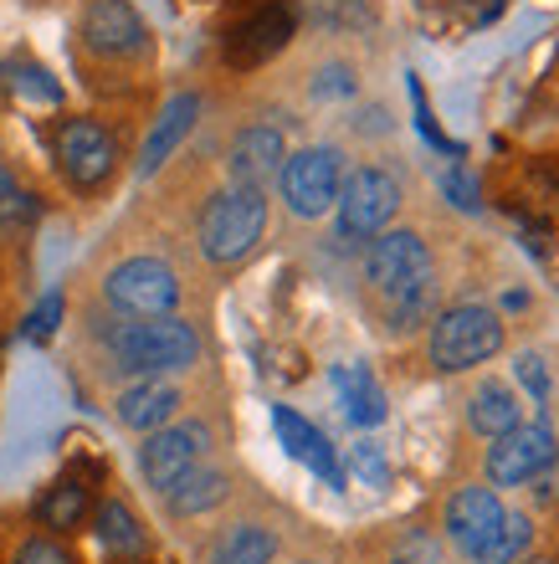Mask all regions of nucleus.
<instances>
[{
    "instance_id": "f257e3e1",
    "label": "nucleus",
    "mask_w": 559,
    "mask_h": 564,
    "mask_svg": "<svg viewBox=\"0 0 559 564\" xmlns=\"http://www.w3.org/2000/svg\"><path fill=\"white\" fill-rule=\"evenodd\" d=\"M108 349L123 370L133 375H164V370H185L201 355V339H195L191 324L180 318H144V324H118L108 334Z\"/></svg>"
},
{
    "instance_id": "f03ea898",
    "label": "nucleus",
    "mask_w": 559,
    "mask_h": 564,
    "mask_svg": "<svg viewBox=\"0 0 559 564\" xmlns=\"http://www.w3.org/2000/svg\"><path fill=\"white\" fill-rule=\"evenodd\" d=\"M262 226H267V195L251 191V185H232L201 216V252L211 262H222V268L241 262L262 241Z\"/></svg>"
},
{
    "instance_id": "7ed1b4c3",
    "label": "nucleus",
    "mask_w": 559,
    "mask_h": 564,
    "mask_svg": "<svg viewBox=\"0 0 559 564\" xmlns=\"http://www.w3.org/2000/svg\"><path fill=\"white\" fill-rule=\"evenodd\" d=\"M503 349V324L498 313L483 308V303H462V308H447L431 328V365L437 370H472Z\"/></svg>"
},
{
    "instance_id": "20e7f679",
    "label": "nucleus",
    "mask_w": 559,
    "mask_h": 564,
    "mask_svg": "<svg viewBox=\"0 0 559 564\" xmlns=\"http://www.w3.org/2000/svg\"><path fill=\"white\" fill-rule=\"evenodd\" d=\"M338 237L344 241H375L400 210V185L385 170H354L338 185Z\"/></svg>"
},
{
    "instance_id": "39448f33",
    "label": "nucleus",
    "mask_w": 559,
    "mask_h": 564,
    "mask_svg": "<svg viewBox=\"0 0 559 564\" xmlns=\"http://www.w3.org/2000/svg\"><path fill=\"white\" fill-rule=\"evenodd\" d=\"M108 303L129 318H164L180 303V278L160 257H129L108 272Z\"/></svg>"
},
{
    "instance_id": "423d86ee",
    "label": "nucleus",
    "mask_w": 559,
    "mask_h": 564,
    "mask_svg": "<svg viewBox=\"0 0 559 564\" xmlns=\"http://www.w3.org/2000/svg\"><path fill=\"white\" fill-rule=\"evenodd\" d=\"M278 185H282V200L293 206V216H309V221L324 216L338 200V185H344L338 154L334 149H298V154L282 160Z\"/></svg>"
},
{
    "instance_id": "0eeeda50",
    "label": "nucleus",
    "mask_w": 559,
    "mask_h": 564,
    "mask_svg": "<svg viewBox=\"0 0 559 564\" xmlns=\"http://www.w3.org/2000/svg\"><path fill=\"white\" fill-rule=\"evenodd\" d=\"M114 160H118V144L104 123L67 119L57 129V164L77 191H98V185L114 175Z\"/></svg>"
},
{
    "instance_id": "6e6552de",
    "label": "nucleus",
    "mask_w": 559,
    "mask_h": 564,
    "mask_svg": "<svg viewBox=\"0 0 559 564\" xmlns=\"http://www.w3.org/2000/svg\"><path fill=\"white\" fill-rule=\"evenodd\" d=\"M211 446V431L201 426V421H185V426H160L149 431L144 452H139V467H144V482L149 488H170V482H180V477L191 473V467H201V457H206Z\"/></svg>"
},
{
    "instance_id": "1a4fd4ad",
    "label": "nucleus",
    "mask_w": 559,
    "mask_h": 564,
    "mask_svg": "<svg viewBox=\"0 0 559 564\" xmlns=\"http://www.w3.org/2000/svg\"><path fill=\"white\" fill-rule=\"evenodd\" d=\"M493 452H487V477L498 482V488H518V482H529L534 473H545L549 462L559 457V442L549 426H524L518 421L514 431H503L493 436Z\"/></svg>"
},
{
    "instance_id": "9d476101",
    "label": "nucleus",
    "mask_w": 559,
    "mask_h": 564,
    "mask_svg": "<svg viewBox=\"0 0 559 564\" xmlns=\"http://www.w3.org/2000/svg\"><path fill=\"white\" fill-rule=\"evenodd\" d=\"M431 272V257H427V241L416 231H380L369 241L365 252V282L375 288V297H390L400 293L406 282L427 278Z\"/></svg>"
},
{
    "instance_id": "9b49d317",
    "label": "nucleus",
    "mask_w": 559,
    "mask_h": 564,
    "mask_svg": "<svg viewBox=\"0 0 559 564\" xmlns=\"http://www.w3.org/2000/svg\"><path fill=\"white\" fill-rule=\"evenodd\" d=\"M293 26H298L293 11L282 0H272V6L251 11L247 21H236L226 31V62L232 67H262V62H272L282 46L293 42Z\"/></svg>"
},
{
    "instance_id": "f8f14e48",
    "label": "nucleus",
    "mask_w": 559,
    "mask_h": 564,
    "mask_svg": "<svg viewBox=\"0 0 559 564\" xmlns=\"http://www.w3.org/2000/svg\"><path fill=\"white\" fill-rule=\"evenodd\" d=\"M83 42L98 57H139L149 46L144 15L133 11L129 0H93L88 11H83Z\"/></svg>"
},
{
    "instance_id": "ddd939ff",
    "label": "nucleus",
    "mask_w": 559,
    "mask_h": 564,
    "mask_svg": "<svg viewBox=\"0 0 559 564\" xmlns=\"http://www.w3.org/2000/svg\"><path fill=\"white\" fill-rule=\"evenodd\" d=\"M498 519H503L498 492L493 488H462V492H452V503H447V539L472 560V554L493 539Z\"/></svg>"
},
{
    "instance_id": "4468645a",
    "label": "nucleus",
    "mask_w": 559,
    "mask_h": 564,
    "mask_svg": "<svg viewBox=\"0 0 559 564\" xmlns=\"http://www.w3.org/2000/svg\"><path fill=\"white\" fill-rule=\"evenodd\" d=\"M272 426H278V442L288 446V457H298L309 473H319L329 488H344V467H338L334 446H329V436L313 421H303L288 405H272Z\"/></svg>"
},
{
    "instance_id": "2eb2a0df",
    "label": "nucleus",
    "mask_w": 559,
    "mask_h": 564,
    "mask_svg": "<svg viewBox=\"0 0 559 564\" xmlns=\"http://www.w3.org/2000/svg\"><path fill=\"white\" fill-rule=\"evenodd\" d=\"M288 149H282V134L272 123H251L241 129L232 144V180L236 185H251V191H267V180L282 170Z\"/></svg>"
},
{
    "instance_id": "dca6fc26",
    "label": "nucleus",
    "mask_w": 559,
    "mask_h": 564,
    "mask_svg": "<svg viewBox=\"0 0 559 564\" xmlns=\"http://www.w3.org/2000/svg\"><path fill=\"white\" fill-rule=\"evenodd\" d=\"M195 113H201V98H195V93H175V98L164 104V113L154 119V129H149V139H144V154H139V175H154V170L185 144V134L195 129Z\"/></svg>"
},
{
    "instance_id": "f3484780",
    "label": "nucleus",
    "mask_w": 559,
    "mask_h": 564,
    "mask_svg": "<svg viewBox=\"0 0 559 564\" xmlns=\"http://www.w3.org/2000/svg\"><path fill=\"white\" fill-rule=\"evenodd\" d=\"M180 411V390L160 375H144L139 386H129L118 395V421L129 431H160L170 426V416Z\"/></svg>"
},
{
    "instance_id": "a211bd4d",
    "label": "nucleus",
    "mask_w": 559,
    "mask_h": 564,
    "mask_svg": "<svg viewBox=\"0 0 559 564\" xmlns=\"http://www.w3.org/2000/svg\"><path fill=\"white\" fill-rule=\"evenodd\" d=\"M334 390L354 426H380L385 421V390L375 386V375L365 365H334Z\"/></svg>"
},
{
    "instance_id": "6ab92c4d",
    "label": "nucleus",
    "mask_w": 559,
    "mask_h": 564,
    "mask_svg": "<svg viewBox=\"0 0 559 564\" xmlns=\"http://www.w3.org/2000/svg\"><path fill=\"white\" fill-rule=\"evenodd\" d=\"M226 473H216V467H191V473L180 477V482H170L164 488V503H170V513L175 519H195V513H206V508H216L226 498Z\"/></svg>"
},
{
    "instance_id": "aec40b11",
    "label": "nucleus",
    "mask_w": 559,
    "mask_h": 564,
    "mask_svg": "<svg viewBox=\"0 0 559 564\" xmlns=\"http://www.w3.org/2000/svg\"><path fill=\"white\" fill-rule=\"evenodd\" d=\"M278 534L262 523H232L216 544L206 550V564H272Z\"/></svg>"
},
{
    "instance_id": "412c9836",
    "label": "nucleus",
    "mask_w": 559,
    "mask_h": 564,
    "mask_svg": "<svg viewBox=\"0 0 559 564\" xmlns=\"http://www.w3.org/2000/svg\"><path fill=\"white\" fill-rule=\"evenodd\" d=\"M518 416H524V405H518L514 386H503V380H487V386L472 390V401H467L472 431H483V436H503V431L518 426Z\"/></svg>"
},
{
    "instance_id": "4be33fe9",
    "label": "nucleus",
    "mask_w": 559,
    "mask_h": 564,
    "mask_svg": "<svg viewBox=\"0 0 559 564\" xmlns=\"http://www.w3.org/2000/svg\"><path fill=\"white\" fill-rule=\"evenodd\" d=\"M380 308H385V328H396V334H411V328L431 324V313H437V272L406 282L400 293L380 297Z\"/></svg>"
},
{
    "instance_id": "5701e85b",
    "label": "nucleus",
    "mask_w": 559,
    "mask_h": 564,
    "mask_svg": "<svg viewBox=\"0 0 559 564\" xmlns=\"http://www.w3.org/2000/svg\"><path fill=\"white\" fill-rule=\"evenodd\" d=\"M88 488H83V482H73V477H62L57 488H46V498L42 503H36V519L46 523V529H62V534H67V529H77V523L88 519Z\"/></svg>"
},
{
    "instance_id": "b1692460",
    "label": "nucleus",
    "mask_w": 559,
    "mask_h": 564,
    "mask_svg": "<svg viewBox=\"0 0 559 564\" xmlns=\"http://www.w3.org/2000/svg\"><path fill=\"white\" fill-rule=\"evenodd\" d=\"M529 539H534V523L524 519V513H503L498 529H493V539H487L472 560L477 564H518L524 554H529Z\"/></svg>"
},
{
    "instance_id": "393cba45",
    "label": "nucleus",
    "mask_w": 559,
    "mask_h": 564,
    "mask_svg": "<svg viewBox=\"0 0 559 564\" xmlns=\"http://www.w3.org/2000/svg\"><path fill=\"white\" fill-rule=\"evenodd\" d=\"M98 539H104V550H114L118 560H139L144 554V529H139V519L123 503L98 508Z\"/></svg>"
},
{
    "instance_id": "a878e982",
    "label": "nucleus",
    "mask_w": 559,
    "mask_h": 564,
    "mask_svg": "<svg viewBox=\"0 0 559 564\" xmlns=\"http://www.w3.org/2000/svg\"><path fill=\"white\" fill-rule=\"evenodd\" d=\"M36 221H42V200H36L31 191H6L0 195V241H21Z\"/></svg>"
},
{
    "instance_id": "bb28decb",
    "label": "nucleus",
    "mask_w": 559,
    "mask_h": 564,
    "mask_svg": "<svg viewBox=\"0 0 559 564\" xmlns=\"http://www.w3.org/2000/svg\"><path fill=\"white\" fill-rule=\"evenodd\" d=\"M344 462H350V477H359L365 488H390V457L380 442H354Z\"/></svg>"
},
{
    "instance_id": "cd10ccee",
    "label": "nucleus",
    "mask_w": 559,
    "mask_h": 564,
    "mask_svg": "<svg viewBox=\"0 0 559 564\" xmlns=\"http://www.w3.org/2000/svg\"><path fill=\"white\" fill-rule=\"evenodd\" d=\"M406 88H411V104H416V123H421V139H427V144H437V149H442V154H452V160H456L462 149H456L452 139L442 134V129H437V119H431V108H427V93H421V83H416V77H411Z\"/></svg>"
},
{
    "instance_id": "c85d7f7f",
    "label": "nucleus",
    "mask_w": 559,
    "mask_h": 564,
    "mask_svg": "<svg viewBox=\"0 0 559 564\" xmlns=\"http://www.w3.org/2000/svg\"><path fill=\"white\" fill-rule=\"evenodd\" d=\"M390 564H442V550H437V539H431V534H421V529H416V534H406L396 544Z\"/></svg>"
},
{
    "instance_id": "c756f323",
    "label": "nucleus",
    "mask_w": 559,
    "mask_h": 564,
    "mask_svg": "<svg viewBox=\"0 0 559 564\" xmlns=\"http://www.w3.org/2000/svg\"><path fill=\"white\" fill-rule=\"evenodd\" d=\"M11 83H15L21 93H26V98H36V104H62V88L42 73V67H15Z\"/></svg>"
},
{
    "instance_id": "7c9ffc66",
    "label": "nucleus",
    "mask_w": 559,
    "mask_h": 564,
    "mask_svg": "<svg viewBox=\"0 0 559 564\" xmlns=\"http://www.w3.org/2000/svg\"><path fill=\"white\" fill-rule=\"evenodd\" d=\"M514 375L524 380V390H529L539 405L549 401V370H545V359H539V355H518L514 359Z\"/></svg>"
},
{
    "instance_id": "2f4dec72",
    "label": "nucleus",
    "mask_w": 559,
    "mask_h": 564,
    "mask_svg": "<svg viewBox=\"0 0 559 564\" xmlns=\"http://www.w3.org/2000/svg\"><path fill=\"white\" fill-rule=\"evenodd\" d=\"M57 318H62V297L52 293V297H46V303H42V308L31 313L26 339H36V344H42V339H52V334H57Z\"/></svg>"
},
{
    "instance_id": "473e14b6",
    "label": "nucleus",
    "mask_w": 559,
    "mask_h": 564,
    "mask_svg": "<svg viewBox=\"0 0 559 564\" xmlns=\"http://www.w3.org/2000/svg\"><path fill=\"white\" fill-rule=\"evenodd\" d=\"M442 191L452 195V206L477 210V180H467L462 170H442Z\"/></svg>"
},
{
    "instance_id": "72a5a7b5",
    "label": "nucleus",
    "mask_w": 559,
    "mask_h": 564,
    "mask_svg": "<svg viewBox=\"0 0 559 564\" xmlns=\"http://www.w3.org/2000/svg\"><path fill=\"white\" fill-rule=\"evenodd\" d=\"M15 564H73V560H67V550L52 544V539H31V544H21Z\"/></svg>"
},
{
    "instance_id": "f704fd0d",
    "label": "nucleus",
    "mask_w": 559,
    "mask_h": 564,
    "mask_svg": "<svg viewBox=\"0 0 559 564\" xmlns=\"http://www.w3.org/2000/svg\"><path fill=\"white\" fill-rule=\"evenodd\" d=\"M313 93H319V98H350V93H354V73H350V67H324V73H319V83H313Z\"/></svg>"
},
{
    "instance_id": "c9c22d12",
    "label": "nucleus",
    "mask_w": 559,
    "mask_h": 564,
    "mask_svg": "<svg viewBox=\"0 0 559 564\" xmlns=\"http://www.w3.org/2000/svg\"><path fill=\"white\" fill-rule=\"evenodd\" d=\"M539 477V488H534V498H539V503H559V462H555V473H534Z\"/></svg>"
},
{
    "instance_id": "e433bc0d",
    "label": "nucleus",
    "mask_w": 559,
    "mask_h": 564,
    "mask_svg": "<svg viewBox=\"0 0 559 564\" xmlns=\"http://www.w3.org/2000/svg\"><path fill=\"white\" fill-rule=\"evenodd\" d=\"M467 6H472V0H467ZM498 11H503V0H477V11H467V15H472V26H483V21H493Z\"/></svg>"
},
{
    "instance_id": "4c0bfd02",
    "label": "nucleus",
    "mask_w": 559,
    "mask_h": 564,
    "mask_svg": "<svg viewBox=\"0 0 559 564\" xmlns=\"http://www.w3.org/2000/svg\"><path fill=\"white\" fill-rule=\"evenodd\" d=\"M518 564H559L555 554H529V560H518Z\"/></svg>"
},
{
    "instance_id": "58836bf2",
    "label": "nucleus",
    "mask_w": 559,
    "mask_h": 564,
    "mask_svg": "<svg viewBox=\"0 0 559 564\" xmlns=\"http://www.w3.org/2000/svg\"><path fill=\"white\" fill-rule=\"evenodd\" d=\"M11 191V170H6V164H0V195Z\"/></svg>"
},
{
    "instance_id": "ea45409f",
    "label": "nucleus",
    "mask_w": 559,
    "mask_h": 564,
    "mask_svg": "<svg viewBox=\"0 0 559 564\" xmlns=\"http://www.w3.org/2000/svg\"><path fill=\"white\" fill-rule=\"evenodd\" d=\"M303 564H313V560H303Z\"/></svg>"
}]
</instances>
